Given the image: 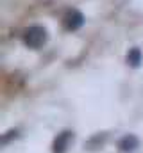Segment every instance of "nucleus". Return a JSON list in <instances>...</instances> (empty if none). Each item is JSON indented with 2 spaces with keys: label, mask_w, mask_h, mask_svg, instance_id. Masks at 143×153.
<instances>
[{
  "label": "nucleus",
  "mask_w": 143,
  "mask_h": 153,
  "mask_svg": "<svg viewBox=\"0 0 143 153\" xmlns=\"http://www.w3.org/2000/svg\"><path fill=\"white\" fill-rule=\"evenodd\" d=\"M23 43H25L29 48H32V50L41 48V46L47 43V30H45V27H41V25H32V27H29V29L25 30V34H23Z\"/></svg>",
  "instance_id": "1"
},
{
  "label": "nucleus",
  "mask_w": 143,
  "mask_h": 153,
  "mask_svg": "<svg viewBox=\"0 0 143 153\" xmlns=\"http://www.w3.org/2000/svg\"><path fill=\"white\" fill-rule=\"evenodd\" d=\"M82 23H84V16L77 9H70L65 14V29L66 30H77L79 27H82Z\"/></svg>",
  "instance_id": "2"
},
{
  "label": "nucleus",
  "mask_w": 143,
  "mask_h": 153,
  "mask_svg": "<svg viewBox=\"0 0 143 153\" xmlns=\"http://www.w3.org/2000/svg\"><path fill=\"white\" fill-rule=\"evenodd\" d=\"M72 139V132L68 130H65V132H61L56 139H54V144H52V152L54 153H65L66 152V148H68V143H70Z\"/></svg>",
  "instance_id": "3"
},
{
  "label": "nucleus",
  "mask_w": 143,
  "mask_h": 153,
  "mask_svg": "<svg viewBox=\"0 0 143 153\" xmlns=\"http://www.w3.org/2000/svg\"><path fill=\"white\" fill-rule=\"evenodd\" d=\"M138 144H140V141H138V137L136 135H125V137H122L120 141H118V148L122 150V152H132V150H136L138 148Z\"/></svg>",
  "instance_id": "4"
},
{
  "label": "nucleus",
  "mask_w": 143,
  "mask_h": 153,
  "mask_svg": "<svg viewBox=\"0 0 143 153\" xmlns=\"http://www.w3.org/2000/svg\"><path fill=\"white\" fill-rule=\"evenodd\" d=\"M127 62L131 68H138L141 64V52L140 48H131L129 53H127Z\"/></svg>",
  "instance_id": "5"
}]
</instances>
